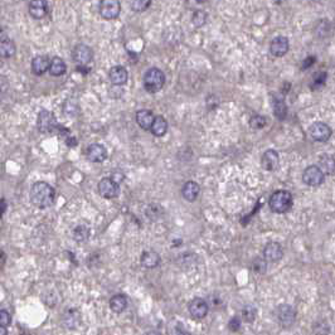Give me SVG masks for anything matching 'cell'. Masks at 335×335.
Segmentation results:
<instances>
[{
    "instance_id": "1",
    "label": "cell",
    "mask_w": 335,
    "mask_h": 335,
    "mask_svg": "<svg viewBox=\"0 0 335 335\" xmlns=\"http://www.w3.org/2000/svg\"><path fill=\"white\" fill-rule=\"evenodd\" d=\"M30 201L37 208H50L56 201L55 188L46 181H37L30 189Z\"/></svg>"
},
{
    "instance_id": "2",
    "label": "cell",
    "mask_w": 335,
    "mask_h": 335,
    "mask_svg": "<svg viewBox=\"0 0 335 335\" xmlns=\"http://www.w3.org/2000/svg\"><path fill=\"white\" fill-rule=\"evenodd\" d=\"M292 194L288 190H276L274 194L270 197L269 206L274 213L282 215L291 209L292 207Z\"/></svg>"
},
{
    "instance_id": "3",
    "label": "cell",
    "mask_w": 335,
    "mask_h": 335,
    "mask_svg": "<svg viewBox=\"0 0 335 335\" xmlns=\"http://www.w3.org/2000/svg\"><path fill=\"white\" fill-rule=\"evenodd\" d=\"M165 74L162 69L153 67L145 72L143 78L144 88L149 94H157L160 90H163L165 85Z\"/></svg>"
},
{
    "instance_id": "4",
    "label": "cell",
    "mask_w": 335,
    "mask_h": 335,
    "mask_svg": "<svg viewBox=\"0 0 335 335\" xmlns=\"http://www.w3.org/2000/svg\"><path fill=\"white\" fill-rule=\"evenodd\" d=\"M99 13L105 20H113L120 15V0H101L99 5Z\"/></svg>"
},
{
    "instance_id": "5",
    "label": "cell",
    "mask_w": 335,
    "mask_h": 335,
    "mask_svg": "<svg viewBox=\"0 0 335 335\" xmlns=\"http://www.w3.org/2000/svg\"><path fill=\"white\" fill-rule=\"evenodd\" d=\"M325 174L318 165H310L304 170L302 181L309 187H319L324 183Z\"/></svg>"
},
{
    "instance_id": "6",
    "label": "cell",
    "mask_w": 335,
    "mask_h": 335,
    "mask_svg": "<svg viewBox=\"0 0 335 335\" xmlns=\"http://www.w3.org/2000/svg\"><path fill=\"white\" fill-rule=\"evenodd\" d=\"M72 58L77 66H88L94 60V51L87 44H77L73 48Z\"/></svg>"
},
{
    "instance_id": "7",
    "label": "cell",
    "mask_w": 335,
    "mask_h": 335,
    "mask_svg": "<svg viewBox=\"0 0 335 335\" xmlns=\"http://www.w3.org/2000/svg\"><path fill=\"white\" fill-rule=\"evenodd\" d=\"M37 126H38L39 131L46 134V132H52L53 130L58 129L59 125L57 124L56 116L52 111L42 110L41 112L38 113V118H37Z\"/></svg>"
},
{
    "instance_id": "8",
    "label": "cell",
    "mask_w": 335,
    "mask_h": 335,
    "mask_svg": "<svg viewBox=\"0 0 335 335\" xmlns=\"http://www.w3.org/2000/svg\"><path fill=\"white\" fill-rule=\"evenodd\" d=\"M97 189L100 195L106 199H113L120 194V185L113 178H102L97 185Z\"/></svg>"
},
{
    "instance_id": "9",
    "label": "cell",
    "mask_w": 335,
    "mask_h": 335,
    "mask_svg": "<svg viewBox=\"0 0 335 335\" xmlns=\"http://www.w3.org/2000/svg\"><path fill=\"white\" fill-rule=\"evenodd\" d=\"M29 15L33 19L41 20L46 18L51 11V5L48 0H30L28 5Z\"/></svg>"
},
{
    "instance_id": "10",
    "label": "cell",
    "mask_w": 335,
    "mask_h": 335,
    "mask_svg": "<svg viewBox=\"0 0 335 335\" xmlns=\"http://www.w3.org/2000/svg\"><path fill=\"white\" fill-rule=\"evenodd\" d=\"M309 134H310L311 139L319 143H325L332 138V129L329 125L324 124V122H314L310 127H309Z\"/></svg>"
},
{
    "instance_id": "11",
    "label": "cell",
    "mask_w": 335,
    "mask_h": 335,
    "mask_svg": "<svg viewBox=\"0 0 335 335\" xmlns=\"http://www.w3.org/2000/svg\"><path fill=\"white\" fill-rule=\"evenodd\" d=\"M188 310H189L190 316L195 320H201L207 316L209 311V304L202 297H194L188 305Z\"/></svg>"
},
{
    "instance_id": "12",
    "label": "cell",
    "mask_w": 335,
    "mask_h": 335,
    "mask_svg": "<svg viewBox=\"0 0 335 335\" xmlns=\"http://www.w3.org/2000/svg\"><path fill=\"white\" fill-rule=\"evenodd\" d=\"M276 318H278V322L282 327L288 328L295 323L296 313H295V309L292 306L287 305V304H282V305H280L276 309Z\"/></svg>"
},
{
    "instance_id": "13",
    "label": "cell",
    "mask_w": 335,
    "mask_h": 335,
    "mask_svg": "<svg viewBox=\"0 0 335 335\" xmlns=\"http://www.w3.org/2000/svg\"><path fill=\"white\" fill-rule=\"evenodd\" d=\"M283 256V248L279 242H269L264 248V258L267 262H279Z\"/></svg>"
},
{
    "instance_id": "14",
    "label": "cell",
    "mask_w": 335,
    "mask_h": 335,
    "mask_svg": "<svg viewBox=\"0 0 335 335\" xmlns=\"http://www.w3.org/2000/svg\"><path fill=\"white\" fill-rule=\"evenodd\" d=\"M109 80L113 86H124L129 80V73L124 66H113L109 71Z\"/></svg>"
},
{
    "instance_id": "15",
    "label": "cell",
    "mask_w": 335,
    "mask_h": 335,
    "mask_svg": "<svg viewBox=\"0 0 335 335\" xmlns=\"http://www.w3.org/2000/svg\"><path fill=\"white\" fill-rule=\"evenodd\" d=\"M279 164H280V157H279V153L274 149H269L264 153L261 158V165L265 170L267 171H274L278 169Z\"/></svg>"
},
{
    "instance_id": "16",
    "label": "cell",
    "mask_w": 335,
    "mask_h": 335,
    "mask_svg": "<svg viewBox=\"0 0 335 335\" xmlns=\"http://www.w3.org/2000/svg\"><path fill=\"white\" fill-rule=\"evenodd\" d=\"M62 324L66 329H77L81 324V313L74 308L66 310L62 316Z\"/></svg>"
},
{
    "instance_id": "17",
    "label": "cell",
    "mask_w": 335,
    "mask_h": 335,
    "mask_svg": "<svg viewBox=\"0 0 335 335\" xmlns=\"http://www.w3.org/2000/svg\"><path fill=\"white\" fill-rule=\"evenodd\" d=\"M87 159L92 163H102L108 158V150L102 144H91L87 148Z\"/></svg>"
},
{
    "instance_id": "18",
    "label": "cell",
    "mask_w": 335,
    "mask_h": 335,
    "mask_svg": "<svg viewBox=\"0 0 335 335\" xmlns=\"http://www.w3.org/2000/svg\"><path fill=\"white\" fill-rule=\"evenodd\" d=\"M288 47H290V43L286 37H276L270 44V52L274 57H283L288 52Z\"/></svg>"
},
{
    "instance_id": "19",
    "label": "cell",
    "mask_w": 335,
    "mask_h": 335,
    "mask_svg": "<svg viewBox=\"0 0 335 335\" xmlns=\"http://www.w3.org/2000/svg\"><path fill=\"white\" fill-rule=\"evenodd\" d=\"M51 66V59L47 56H36V57L32 59V72H33L36 76H42L47 71H50Z\"/></svg>"
},
{
    "instance_id": "20",
    "label": "cell",
    "mask_w": 335,
    "mask_h": 335,
    "mask_svg": "<svg viewBox=\"0 0 335 335\" xmlns=\"http://www.w3.org/2000/svg\"><path fill=\"white\" fill-rule=\"evenodd\" d=\"M155 117H157V116H154L153 111L146 110V109L136 112V122H138V125L141 129L146 130V131L151 130V126L154 124Z\"/></svg>"
},
{
    "instance_id": "21",
    "label": "cell",
    "mask_w": 335,
    "mask_h": 335,
    "mask_svg": "<svg viewBox=\"0 0 335 335\" xmlns=\"http://www.w3.org/2000/svg\"><path fill=\"white\" fill-rule=\"evenodd\" d=\"M199 193H201V187H199L198 183L193 180L187 181L181 188V195L188 202H194L198 198V195H199Z\"/></svg>"
},
{
    "instance_id": "22",
    "label": "cell",
    "mask_w": 335,
    "mask_h": 335,
    "mask_svg": "<svg viewBox=\"0 0 335 335\" xmlns=\"http://www.w3.org/2000/svg\"><path fill=\"white\" fill-rule=\"evenodd\" d=\"M140 262L145 269H155L160 265L162 258L155 251H144L140 257Z\"/></svg>"
},
{
    "instance_id": "23",
    "label": "cell",
    "mask_w": 335,
    "mask_h": 335,
    "mask_svg": "<svg viewBox=\"0 0 335 335\" xmlns=\"http://www.w3.org/2000/svg\"><path fill=\"white\" fill-rule=\"evenodd\" d=\"M109 305H110V309L113 313L121 314L126 310L127 305H129V300L124 294H116L110 299Z\"/></svg>"
},
{
    "instance_id": "24",
    "label": "cell",
    "mask_w": 335,
    "mask_h": 335,
    "mask_svg": "<svg viewBox=\"0 0 335 335\" xmlns=\"http://www.w3.org/2000/svg\"><path fill=\"white\" fill-rule=\"evenodd\" d=\"M17 52V47L11 39L5 38L4 33H1V43H0V55L3 58H11Z\"/></svg>"
},
{
    "instance_id": "25",
    "label": "cell",
    "mask_w": 335,
    "mask_h": 335,
    "mask_svg": "<svg viewBox=\"0 0 335 335\" xmlns=\"http://www.w3.org/2000/svg\"><path fill=\"white\" fill-rule=\"evenodd\" d=\"M67 71L66 62L60 57H53L51 59V66H50V73L52 74L53 77H59V76H63Z\"/></svg>"
},
{
    "instance_id": "26",
    "label": "cell",
    "mask_w": 335,
    "mask_h": 335,
    "mask_svg": "<svg viewBox=\"0 0 335 335\" xmlns=\"http://www.w3.org/2000/svg\"><path fill=\"white\" fill-rule=\"evenodd\" d=\"M272 108H274V113H275V116L279 120H285L286 116H287V106H286L285 101L282 99L274 96V99H272Z\"/></svg>"
},
{
    "instance_id": "27",
    "label": "cell",
    "mask_w": 335,
    "mask_h": 335,
    "mask_svg": "<svg viewBox=\"0 0 335 335\" xmlns=\"http://www.w3.org/2000/svg\"><path fill=\"white\" fill-rule=\"evenodd\" d=\"M151 134L158 138H162L168 131V121L163 116H157L154 120V124L151 126Z\"/></svg>"
},
{
    "instance_id": "28",
    "label": "cell",
    "mask_w": 335,
    "mask_h": 335,
    "mask_svg": "<svg viewBox=\"0 0 335 335\" xmlns=\"http://www.w3.org/2000/svg\"><path fill=\"white\" fill-rule=\"evenodd\" d=\"M318 167L320 168L323 171H324V174L330 175V174H333L335 171V159L332 157V155H327V154L322 155L320 159H319Z\"/></svg>"
},
{
    "instance_id": "29",
    "label": "cell",
    "mask_w": 335,
    "mask_h": 335,
    "mask_svg": "<svg viewBox=\"0 0 335 335\" xmlns=\"http://www.w3.org/2000/svg\"><path fill=\"white\" fill-rule=\"evenodd\" d=\"M90 233H91V229L88 225L78 224L74 227L72 236H73V239L76 242H85V241H87L88 237H90Z\"/></svg>"
},
{
    "instance_id": "30",
    "label": "cell",
    "mask_w": 335,
    "mask_h": 335,
    "mask_svg": "<svg viewBox=\"0 0 335 335\" xmlns=\"http://www.w3.org/2000/svg\"><path fill=\"white\" fill-rule=\"evenodd\" d=\"M327 77H328L327 72H319V73H316L315 76L313 77V82L310 83L311 90H313V91L320 90L323 86H325V82H327Z\"/></svg>"
},
{
    "instance_id": "31",
    "label": "cell",
    "mask_w": 335,
    "mask_h": 335,
    "mask_svg": "<svg viewBox=\"0 0 335 335\" xmlns=\"http://www.w3.org/2000/svg\"><path fill=\"white\" fill-rule=\"evenodd\" d=\"M130 8L136 13L145 11L151 5V0H129Z\"/></svg>"
},
{
    "instance_id": "32",
    "label": "cell",
    "mask_w": 335,
    "mask_h": 335,
    "mask_svg": "<svg viewBox=\"0 0 335 335\" xmlns=\"http://www.w3.org/2000/svg\"><path fill=\"white\" fill-rule=\"evenodd\" d=\"M257 315V309L253 305H246L245 308L242 309V319L245 320L246 323H253Z\"/></svg>"
},
{
    "instance_id": "33",
    "label": "cell",
    "mask_w": 335,
    "mask_h": 335,
    "mask_svg": "<svg viewBox=\"0 0 335 335\" xmlns=\"http://www.w3.org/2000/svg\"><path fill=\"white\" fill-rule=\"evenodd\" d=\"M206 22H207V13H206V11L195 10L194 13H193L192 23L194 24V27H197V28L203 27V25L206 24Z\"/></svg>"
},
{
    "instance_id": "34",
    "label": "cell",
    "mask_w": 335,
    "mask_h": 335,
    "mask_svg": "<svg viewBox=\"0 0 335 335\" xmlns=\"http://www.w3.org/2000/svg\"><path fill=\"white\" fill-rule=\"evenodd\" d=\"M266 124H267L266 117H265V116H261V115L252 116V117H251V120H250V126L255 130L262 129V127L266 126Z\"/></svg>"
},
{
    "instance_id": "35",
    "label": "cell",
    "mask_w": 335,
    "mask_h": 335,
    "mask_svg": "<svg viewBox=\"0 0 335 335\" xmlns=\"http://www.w3.org/2000/svg\"><path fill=\"white\" fill-rule=\"evenodd\" d=\"M252 270L257 275H264L266 272V260L264 258H256L252 262Z\"/></svg>"
},
{
    "instance_id": "36",
    "label": "cell",
    "mask_w": 335,
    "mask_h": 335,
    "mask_svg": "<svg viewBox=\"0 0 335 335\" xmlns=\"http://www.w3.org/2000/svg\"><path fill=\"white\" fill-rule=\"evenodd\" d=\"M11 323V316L10 313L8 310H4L1 309L0 310V327H9Z\"/></svg>"
},
{
    "instance_id": "37",
    "label": "cell",
    "mask_w": 335,
    "mask_h": 335,
    "mask_svg": "<svg viewBox=\"0 0 335 335\" xmlns=\"http://www.w3.org/2000/svg\"><path fill=\"white\" fill-rule=\"evenodd\" d=\"M229 329L232 330V332H238L239 328H241V319L238 318V316H234V318H232L231 320H229Z\"/></svg>"
},
{
    "instance_id": "38",
    "label": "cell",
    "mask_w": 335,
    "mask_h": 335,
    "mask_svg": "<svg viewBox=\"0 0 335 335\" xmlns=\"http://www.w3.org/2000/svg\"><path fill=\"white\" fill-rule=\"evenodd\" d=\"M314 63H315V57L310 56V57H308L306 59H304V62H302L301 64V69L302 71H305V69L310 68Z\"/></svg>"
},
{
    "instance_id": "39",
    "label": "cell",
    "mask_w": 335,
    "mask_h": 335,
    "mask_svg": "<svg viewBox=\"0 0 335 335\" xmlns=\"http://www.w3.org/2000/svg\"><path fill=\"white\" fill-rule=\"evenodd\" d=\"M174 335H192V333L188 332L183 324H178V327L174 329Z\"/></svg>"
},
{
    "instance_id": "40",
    "label": "cell",
    "mask_w": 335,
    "mask_h": 335,
    "mask_svg": "<svg viewBox=\"0 0 335 335\" xmlns=\"http://www.w3.org/2000/svg\"><path fill=\"white\" fill-rule=\"evenodd\" d=\"M0 207H1V211H0V215H1V217H3V216L5 215L6 208H8V204H6L5 198H1V201H0Z\"/></svg>"
},
{
    "instance_id": "41",
    "label": "cell",
    "mask_w": 335,
    "mask_h": 335,
    "mask_svg": "<svg viewBox=\"0 0 335 335\" xmlns=\"http://www.w3.org/2000/svg\"><path fill=\"white\" fill-rule=\"evenodd\" d=\"M66 144L68 146H76L77 145V140H76V138H73V136H68V138L66 139Z\"/></svg>"
},
{
    "instance_id": "42",
    "label": "cell",
    "mask_w": 335,
    "mask_h": 335,
    "mask_svg": "<svg viewBox=\"0 0 335 335\" xmlns=\"http://www.w3.org/2000/svg\"><path fill=\"white\" fill-rule=\"evenodd\" d=\"M0 335H8V330L5 327H0Z\"/></svg>"
},
{
    "instance_id": "43",
    "label": "cell",
    "mask_w": 335,
    "mask_h": 335,
    "mask_svg": "<svg viewBox=\"0 0 335 335\" xmlns=\"http://www.w3.org/2000/svg\"><path fill=\"white\" fill-rule=\"evenodd\" d=\"M0 257H1V266H4V262H5V253H4V251L0 252Z\"/></svg>"
},
{
    "instance_id": "44",
    "label": "cell",
    "mask_w": 335,
    "mask_h": 335,
    "mask_svg": "<svg viewBox=\"0 0 335 335\" xmlns=\"http://www.w3.org/2000/svg\"><path fill=\"white\" fill-rule=\"evenodd\" d=\"M144 335H160V334L158 332H155V330H149V332H146Z\"/></svg>"
},
{
    "instance_id": "45",
    "label": "cell",
    "mask_w": 335,
    "mask_h": 335,
    "mask_svg": "<svg viewBox=\"0 0 335 335\" xmlns=\"http://www.w3.org/2000/svg\"><path fill=\"white\" fill-rule=\"evenodd\" d=\"M206 0H197V3H204Z\"/></svg>"
}]
</instances>
